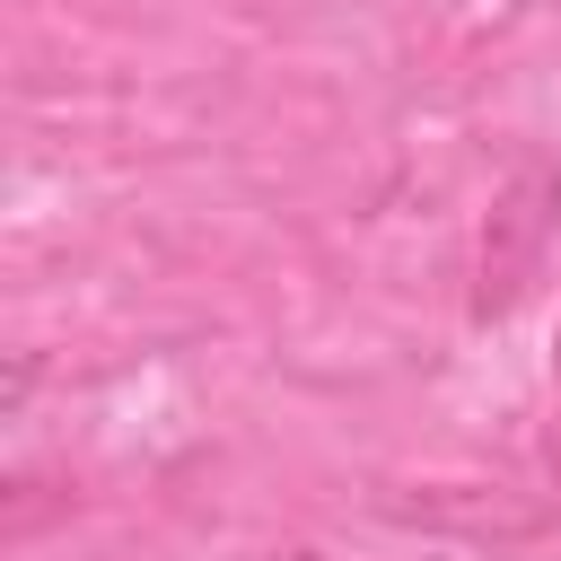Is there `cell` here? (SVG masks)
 Wrapping results in <instances>:
<instances>
[{"instance_id": "obj_1", "label": "cell", "mask_w": 561, "mask_h": 561, "mask_svg": "<svg viewBox=\"0 0 561 561\" xmlns=\"http://www.w3.org/2000/svg\"><path fill=\"white\" fill-rule=\"evenodd\" d=\"M552 219H561V175L543 158H517L508 184L482 210V237H473V316H508L535 289L543 245H552Z\"/></svg>"}, {"instance_id": "obj_2", "label": "cell", "mask_w": 561, "mask_h": 561, "mask_svg": "<svg viewBox=\"0 0 561 561\" xmlns=\"http://www.w3.org/2000/svg\"><path fill=\"white\" fill-rule=\"evenodd\" d=\"M377 517L456 535V543H535L552 526V500L508 491V482H403V491H377Z\"/></svg>"}, {"instance_id": "obj_3", "label": "cell", "mask_w": 561, "mask_h": 561, "mask_svg": "<svg viewBox=\"0 0 561 561\" xmlns=\"http://www.w3.org/2000/svg\"><path fill=\"white\" fill-rule=\"evenodd\" d=\"M53 508H70V491H53V482H9V517H0V535H9V543H26Z\"/></svg>"}, {"instance_id": "obj_4", "label": "cell", "mask_w": 561, "mask_h": 561, "mask_svg": "<svg viewBox=\"0 0 561 561\" xmlns=\"http://www.w3.org/2000/svg\"><path fill=\"white\" fill-rule=\"evenodd\" d=\"M543 465H552V482H561V412H552V430H543Z\"/></svg>"}]
</instances>
